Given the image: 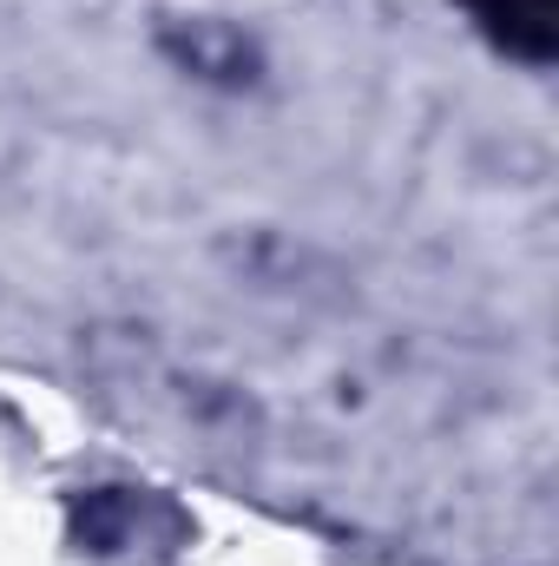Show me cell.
<instances>
[{
  "mask_svg": "<svg viewBox=\"0 0 559 566\" xmlns=\"http://www.w3.org/2000/svg\"><path fill=\"white\" fill-rule=\"evenodd\" d=\"M507 40L520 46H547V20H553V0H474Z\"/></svg>",
  "mask_w": 559,
  "mask_h": 566,
  "instance_id": "1",
  "label": "cell"
}]
</instances>
